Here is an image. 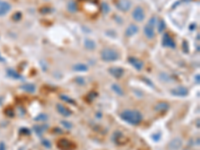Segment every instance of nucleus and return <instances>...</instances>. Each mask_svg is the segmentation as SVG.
Returning <instances> with one entry per match:
<instances>
[{
    "label": "nucleus",
    "mask_w": 200,
    "mask_h": 150,
    "mask_svg": "<svg viewBox=\"0 0 200 150\" xmlns=\"http://www.w3.org/2000/svg\"><path fill=\"white\" fill-rule=\"evenodd\" d=\"M132 18L136 22H142L145 19V12L144 9L141 6H136L132 11Z\"/></svg>",
    "instance_id": "4"
},
{
    "label": "nucleus",
    "mask_w": 200,
    "mask_h": 150,
    "mask_svg": "<svg viewBox=\"0 0 200 150\" xmlns=\"http://www.w3.org/2000/svg\"><path fill=\"white\" fill-rule=\"evenodd\" d=\"M111 88H112V90H113L115 93H116V94H118L119 96H123V95H124V91H123V89L120 87L119 84L113 83L111 85Z\"/></svg>",
    "instance_id": "23"
},
{
    "label": "nucleus",
    "mask_w": 200,
    "mask_h": 150,
    "mask_svg": "<svg viewBox=\"0 0 200 150\" xmlns=\"http://www.w3.org/2000/svg\"><path fill=\"white\" fill-rule=\"evenodd\" d=\"M101 9L102 11H103V13H107V12H109V6L107 5V3H105V2H103V3L101 4Z\"/></svg>",
    "instance_id": "29"
},
{
    "label": "nucleus",
    "mask_w": 200,
    "mask_h": 150,
    "mask_svg": "<svg viewBox=\"0 0 200 150\" xmlns=\"http://www.w3.org/2000/svg\"><path fill=\"white\" fill-rule=\"evenodd\" d=\"M60 123H61V125H62V126H64V127H65L66 129H68V130H70V129L73 127L72 123H71V122H68V121L62 120V121H61Z\"/></svg>",
    "instance_id": "27"
},
{
    "label": "nucleus",
    "mask_w": 200,
    "mask_h": 150,
    "mask_svg": "<svg viewBox=\"0 0 200 150\" xmlns=\"http://www.w3.org/2000/svg\"><path fill=\"white\" fill-rule=\"evenodd\" d=\"M156 26H157V30L159 33H162L166 28V23L163 19H159L156 22Z\"/></svg>",
    "instance_id": "24"
},
{
    "label": "nucleus",
    "mask_w": 200,
    "mask_h": 150,
    "mask_svg": "<svg viewBox=\"0 0 200 150\" xmlns=\"http://www.w3.org/2000/svg\"><path fill=\"white\" fill-rule=\"evenodd\" d=\"M162 45L164 47L173 48V49L176 47L175 41L173 40V38L171 37L170 34H168V33H164L162 36Z\"/></svg>",
    "instance_id": "7"
},
{
    "label": "nucleus",
    "mask_w": 200,
    "mask_h": 150,
    "mask_svg": "<svg viewBox=\"0 0 200 150\" xmlns=\"http://www.w3.org/2000/svg\"><path fill=\"white\" fill-rule=\"evenodd\" d=\"M0 150H6V145L3 141L0 142Z\"/></svg>",
    "instance_id": "35"
},
{
    "label": "nucleus",
    "mask_w": 200,
    "mask_h": 150,
    "mask_svg": "<svg viewBox=\"0 0 200 150\" xmlns=\"http://www.w3.org/2000/svg\"><path fill=\"white\" fill-rule=\"evenodd\" d=\"M115 6L120 11L127 12L131 8V2H130V0H117L116 3H115Z\"/></svg>",
    "instance_id": "6"
},
{
    "label": "nucleus",
    "mask_w": 200,
    "mask_h": 150,
    "mask_svg": "<svg viewBox=\"0 0 200 150\" xmlns=\"http://www.w3.org/2000/svg\"><path fill=\"white\" fill-rule=\"evenodd\" d=\"M120 118L127 122L130 125H138L142 121V114L140 111L138 110H133V109H126L122 111L120 113Z\"/></svg>",
    "instance_id": "1"
},
{
    "label": "nucleus",
    "mask_w": 200,
    "mask_h": 150,
    "mask_svg": "<svg viewBox=\"0 0 200 150\" xmlns=\"http://www.w3.org/2000/svg\"><path fill=\"white\" fill-rule=\"evenodd\" d=\"M144 80H145V81H146V83H147L148 85H150L151 87H154V85L152 84V82H151L150 80H148V79H146V78H144Z\"/></svg>",
    "instance_id": "36"
},
{
    "label": "nucleus",
    "mask_w": 200,
    "mask_h": 150,
    "mask_svg": "<svg viewBox=\"0 0 200 150\" xmlns=\"http://www.w3.org/2000/svg\"><path fill=\"white\" fill-rule=\"evenodd\" d=\"M60 99H61V100H63V101H65V102L69 103V104H75V101H74V100H73L71 97L67 96V95L61 94V95H60Z\"/></svg>",
    "instance_id": "25"
},
{
    "label": "nucleus",
    "mask_w": 200,
    "mask_h": 150,
    "mask_svg": "<svg viewBox=\"0 0 200 150\" xmlns=\"http://www.w3.org/2000/svg\"><path fill=\"white\" fill-rule=\"evenodd\" d=\"M156 22H157V18L155 16H152L149 19V21L146 23V25L144 26V35L147 39L152 40L155 37V26H156Z\"/></svg>",
    "instance_id": "2"
},
{
    "label": "nucleus",
    "mask_w": 200,
    "mask_h": 150,
    "mask_svg": "<svg viewBox=\"0 0 200 150\" xmlns=\"http://www.w3.org/2000/svg\"><path fill=\"white\" fill-rule=\"evenodd\" d=\"M19 150H24V148H23V147H21V148H19Z\"/></svg>",
    "instance_id": "38"
},
{
    "label": "nucleus",
    "mask_w": 200,
    "mask_h": 150,
    "mask_svg": "<svg viewBox=\"0 0 200 150\" xmlns=\"http://www.w3.org/2000/svg\"><path fill=\"white\" fill-rule=\"evenodd\" d=\"M138 32V26L135 24H130L125 30V36L126 37H132Z\"/></svg>",
    "instance_id": "13"
},
{
    "label": "nucleus",
    "mask_w": 200,
    "mask_h": 150,
    "mask_svg": "<svg viewBox=\"0 0 200 150\" xmlns=\"http://www.w3.org/2000/svg\"><path fill=\"white\" fill-rule=\"evenodd\" d=\"M56 109H57L58 113H59L60 115L64 116V117H69V116H71L72 114V112H71V110H69L67 107H65L64 105L62 104H56Z\"/></svg>",
    "instance_id": "12"
},
{
    "label": "nucleus",
    "mask_w": 200,
    "mask_h": 150,
    "mask_svg": "<svg viewBox=\"0 0 200 150\" xmlns=\"http://www.w3.org/2000/svg\"><path fill=\"white\" fill-rule=\"evenodd\" d=\"M0 103H1V100H0Z\"/></svg>",
    "instance_id": "39"
},
{
    "label": "nucleus",
    "mask_w": 200,
    "mask_h": 150,
    "mask_svg": "<svg viewBox=\"0 0 200 150\" xmlns=\"http://www.w3.org/2000/svg\"><path fill=\"white\" fill-rule=\"evenodd\" d=\"M181 146H182V140L179 137H176V138L172 139L168 144L169 150H179Z\"/></svg>",
    "instance_id": "11"
},
{
    "label": "nucleus",
    "mask_w": 200,
    "mask_h": 150,
    "mask_svg": "<svg viewBox=\"0 0 200 150\" xmlns=\"http://www.w3.org/2000/svg\"><path fill=\"white\" fill-rule=\"evenodd\" d=\"M12 9L11 4L8 1L5 0H0V17L5 16L6 14H8Z\"/></svg>",
    "instance_id": "9"
},
{
    "label": "nucleus",
    "mask_w": 200,
    "mask_h": 150,
    "mask_svg": "<svg viewBox=\"0 0 200 150\" xmlns=\"http://www.w3.org/2000/svg\"><path fill=\"white\" fill-rule=\"evenodd\" d=\"M48 119V116L46 114H43V113H41V114L37 115L36 117H34V120L35 121H41V122H44Z\"/></svg>",
    "instance_id": "26"
},
{
    "label": "nucleus",
    "mask_w": 200,
    "mask_h": 150,
    "mask_svg": "<svg viewBox=\"0 0 200 150\" xmlns=\"http://www.w3.org/2000/svg\"><path fill=\"white\" fill-rule=\"evenodd\" d=\"M23 91L28 92V93H34L35 90H36V86H35L33 83H24L20 86Z\"/></svg>",
    "instance_id": "15"
},
{
    "label": "nucleus",
    "mask_w": 200,
    "mask_h": 150,
    "mask_svg": "<svg viewBox=\"0 0 200 150\" xmlns=\"http://www.w3.org/2000/svg\"><path fill=\"white\" fill-rule=\"evenodd\" d=\"M67 10L71 13H75L77 12V4L74 0H70L67 3Z\"/></svg>",
    "instance_id": "18"
},
{
    "label": "nucleus",
    "mask_w": 200,
    "mask_h": 150,
    "mask_svg": "<svg viewBox=\"0 0 200 150\" xmlns=\"http://www.w3.org/2000/svg\"><path fill=\"white\" fill-rule=\"evenodd\" d=\"M58 146H59V148L63 149V150H67V149H69V147H70V142H69L67 139L63 138L58 142Z\"/></svg>",
    "instance_id": "21"
},
{
    "label": "nucleus",
    "mask_w": 200,
    "mask_h": 150,
    "mask_svg": "<svg viewBox=\"0 0 200 150\" xmlns=\"http://www.w3.org/2000/svg\"><path fill=\"white\" fill-rule=\"evenodd\" d=\"M84 47H85L87 50H94L96 48V43L94 42L92 39H85L84 40Z\"/></svg>",
    "instance_id": "17"
},
{
    "label": "nucleus",
    "mask_w": 200,
    "mask_h": 150,
    "mask_svg": "<svg viewBox=\"0 0 200 150\" xmlns=\"http://www.w3.org/2000/svg\"><path fill=\"white\" fill-rule=\"evenodd\" d=\"M7 75H8L9 77H11V78L13 79H22V76L20 75L18 72H16L14 70V69H7Z\"/></svg>",
    "instance_id": "20"
},
{
    "label": "nucleus",
    "mask_w": 200,
    "mask_h": 150,
    "mask_svg": "<svg viewBox=\"0 0 200 150\" xmlns=\"http://www.w3.org/2000/svg\"><path fill=\"white\" fill-rule=\"evenodd\" d=\"M169 109V104L166 102H159L154 106V110L157 112H165Z\"/></svg>",
    "instance_id": "16"
},
{
    "label": "nucleus",
    "mask_w": 200,
    "mask_h": 150,
    "mask_svg": "<svg viewBox=\"0 0 200 150\" xmlns=\"http://www.w3.org/2000/svg\"><path fill=\"white\" fill-rule=\"evenodd\" d=\"M108 72L110 73V75H112V76L114 77V78L116 79H119L121 78V77L124 75V69L122 68V67H119V66H112L110 67L108 69Z\"/></svg>",
    "instance_id": "8"
},
{
    "label": "nucleus",
    "mask_w": 200,
    "mask_h": 150,
    "mask_svg": "<svg viewBox=\"0 0 200 150\" xmlns=\"http://www.w3.org/2000/svg\"><path fill=\"white\" fill-rule=\"evenodd\" d=\"M170 93L173 95V96H176V97H185L188 95L189 90H188V88H186V87H184V86H178V87H176V88L171 89Z\"/></svg>",
    "instance_id": "5"
},
{
    "label": "nucleus",
    "mask_w": 200,
    "mask_h": 150,
    "mask_svg": "<svg viewBox=\"0 0 200 150\" xmlns=\"http://www.w3.org/2000/svg\"><path fill=\"white\" fill-rule=\"evenodd\" d=\"M128 62H129L130 65H132V67H134V68L138 71H140L141 69L143 68V65H144V63H143L142 60H140L139 58L133 57V56L128 58Z\"/></svg>",
    "instance_id": "10"
},
{
    "label": "nucleus",
    "mask_w": 200,
    "mask_h": 150,
    "mask_svg": "<svg viewBox=\"0 0 200 150\" xmlns=\"http://www.w3.org/2000/svg\"><path fill=\"white\" fill-rule=\"evenodd\" d=\"M75 81H76V83L79 84V85H84V84H85V79H84L83 77H76Z\"/></svg>",
    "instance_id": "31"
},
{
    "label": "nucleus",
    "mask_w": 200,
    "mask_h": 150,
    "mask_svg": "<svg viewBox=\"0 0 200 150\" xmlns=\"http://www.w3.org/2000/svg\"><path fill=\"white\" fill-rule=\"evenodd\" d=\"M195 82L197 84H199V82H200V78H199V74H197L196 76H195Z\"/></svg>",
    "instance_id": "37"
},
{
    "label": "nucleus",
    "mask_w": 200,
    "mask_h": 150,
    "mask_svg": "<svg viewBox=\"0 0 200 150\" xmlns=\"http://www.w3.org/2000/svg\"><path fill=\"white\" fill-rule=\"evenodd\" d=\"M73 70L78 72H85L88 70V66L83 63H77L75 65H73Z\"/></svg>",
    "instance_id": "19"
},
{
    "label": "nucleus",
    "mask_w": 200,
    "mask_h": 150,
    "mask_svg": "<svg viewBox=\"0 0 200 150\" xmlns=\"http://www.w3.org/2000/svg\"><path fill=\"white\" fill-rule=\"evenodd\" d=\"M47 128H48L47 124H45V126H44V124H42V125H34V127H33V129L35 130V133H36L37 135H39V136L43 133V131H44L45 129H47Z\"/></svg>",
    "instance_id": "22"
},
{
    "label": "nucleus",
    "mask_w": 200,
    "mask_h": 150,
    "mask_svg": "<svg viewBox=\"0 0 200 150\" xmlns=\"http://www.w3.org/2000/svg\"><path fill=\"white\" fill-rule=\"evenodd\" d=\"M152 139L154 141H159V139L161 138V133L160 132H157V133H154V134H152Z\"/></svg>",
    "instance_id": "32"
},
{
    "label": "nucleus",
    "mask_w": 200,
    "mask_h": 150,
    "mask_svg": "<svg viewBox=\"0 0 200 150\" xmlns=\"http://www.w3.org/2000/svg\"><path fill=\"white\" fill-rule=\"evenodd\" d=\"M120 55L115 49L104 48L101 51V59L105 62H114L119 59Z\"/></svg>",
    "instance_id": "3"
},
{
    "label": "nucleus",
    "mask_w": 200,
    "mask_h": 150,
    "mask_svg": "<svg viewBox=\"0 0 200 150\" xmlns=\"http://www.w3.org/2000/svg\"><path fill=\"white\" fill-rule=\"evenodd\" d=\"M41 143L44 145V147H46V148H50L51 147V142L48 140V139L46 138H43L42 140H41Z\"/></svg>",
    "instance_id": "28"
},
{
    "label": "nucleus",
    "mask_w": 200,
    "mask_h": 150,
    "mask_svg": "<svg viewBox=\"0 0 200 150\" xmlns=\"http://www.w3.org/2000/svg\"><path fill=\"white\" fill-rule=\"evenodd\" d=\"M124 139H125L124 135L118 130L115 131L113 133V135H112V140H113L116 144H121V142L123 143V142H124Z\"/></svg>",
    "instance_id": "14"
},
{
    "label": "nucleus",
    "mask_w": 200,
    "mask_h": 150,
    "mask_svg": "<svg viewBox=\"0 0 200 150\" xmlns=\"http://www.w3.org/2000/svg\"><path fill=\"white\" fill-rule=\"evenodd\" d=\"M20 133H23V134H28V135H29V134L31 133V131H30L29 129H27V128H22L21 130H20Z\"/></svg>",
    "instance_id": "33"
},
{
    "label": "nucleus",
    "mask_w": 200,
    "mask_h": 150,
    "mask_svg": "<svg viewBox=\"0 0 200 150\" xmlns=\"http://www.w3.org/2000/svg\"><path fill=\"white\" fill-rule=\"evenodd\" d=\"M182 49H183L184 53H188V52H189V46H188V43H187L185 40H184V41H183V43H182Z\"/></svg>",
    "instance_id": "30"
},
{
    "label": "nucleus",
    "mask_w": 200,
    "mask_h": 150,
    "mask_svg": "<svg viewBox=\"0 0 200 150\" xmlns=\"http://www.w3.org/2000/svg\"><path fill=\"white\" fill-rule=\"evenodd\" d=\"M13 18H14V20H16V21H17V20H19L20 18H21V13H20V12H17V13H15Z\"/></svg>",
    "instance_id": "34"
}]
</instances>
